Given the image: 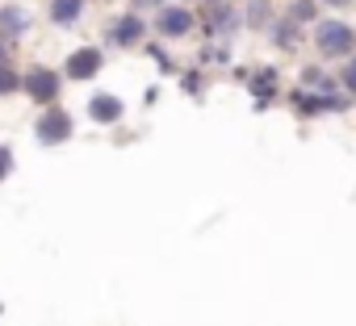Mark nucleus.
Returning <instances> with one entry per match:
<instances>
[{"label":"nucleus","instance_id":"nucleus-1","mask_svg":"<svg viewBox=\"0 0 356 326\" xmlns=\"http://www.w3.org/2000/svg\"><path fill=\"white\" fill-rule=\"evenodd\" d=\"M63 71L59 67H47V63H30V67H22V96L26 101H34L38 109H47V105H59L63 101Z\"/></svg>","mask_w":356,"mask_h":326},{"label":"nucleus","instance_id":"nucleus-2","mask_svg":"<svg viewBox=\"0 0 356 326\" xmlns=\"http://www.w3.org/2000/svg\"><path fill=\"white\" fill-rule=\"evenodd\" d=\"M34 138H38V146H63V142L76 138V117L63 109V101L38 109V117H34Z\"/></svg>","mask_w":356,"mask_h":326},{"label":"nucleus","instance_id":"nucleus-3","mask_svg":"<svg viewBox=\"0 0 356 326\" xmlns=\"http://www.w3.org/2000/svg\"><path fill=\"white\" fill-rule=\"evenodd\" d=\"M314 42H318V51H323V59H352V51H356V30L348 26V22H314Z\"/></svg>","mask_w":356,"mask_h":326},{"label":"nucleus","instance_id":"nucleus-4","mask_svg":"<svg viewBox=\"0 0 356 326\" xmlns=\"http://www.w3.org/2000/svg\"><path fill=\"white\" fill-rule=\"evenodd\" d=\"M147 30H151V26H147V17L126 9V13H118V17L109 22L105 42H109V46H118V51H130V46H143V42H147Z\"/></svg>","mask_w":356,"mask_h":326},{"label":"nucleus","instance_id":"nucleus-5","mask_svg":"<svg viewBox=\"0 0 356 326\" xmlns=\"http://www.w3.org/2000/svg\"><path fill=\"white\" fill-rule=\"evenodd\" d=\"M151 30H155L159 38L176 42V38H189V34L197 30V17H193V9H185V5H163V9H155Z\"/></svg>","mask_w":356,"mask_h":326},{"label":"nucleus","instance_id":"nucleus-6","mask_svg":"<svg viewBox=\"0 0 356 326\" xmlns=\"http://www.w3.org/2000/svg\"><path fill=\"white\" fill-rule=\"evenodd\" d=\"M101 67H105V51L101 46H76L67 59H63V80H76V84H84V80H97L101 76Z\"/></svg>","mask_w":356,"mask_h":326},{"label":"nucleus","instance_id":"nucleus-7","mask_svg":"<svg viewBox=\"0 0 356 326\" xmlns=\"http://www.w3.org/2000/svg\"><path fill=\"white\" fill-rule=\"evenodd\" d=\"M30 30H34V17H30V9H26V5H17V0L0 5V38H5L9 46H13V42H22Z\"/></svg>","mask_w":356,"mask_h":326},{"label":"nucleus","instance_id":"nucleus-8","mask_svg":"<svg viewBox=\"0 0 356 326\" xmlns=\"http://www.w3.org/2000/svg\"><path fill=\"white\" fill-rule=\"evenodd\" d=\"M122 117H126L122 96H113V92H92V96H88V121H97V126H118Z\"/></svg>","mask_w":356,"mask_h":326},{"label":"nucleus","instance_id":"nucleus-9","mask_svg":"<svg viewBox=\"0 0 356 326\" xmlns=\"http://www.w3.org/2000/svg\"><path fill=\"white\" fill-rule=\"evenodd\" d=\"M235 26H243V17L235 13V5L218 0V5L210 9V17H206V34H210V38H231V34H235Z\"/></svg>","mask_w":356,"mask_h":326},{"label":"nucleus","instance_id":"nucleus-10","mask_svg":"<svg viewBox=\"0 0 356 326\" xmlns=\"http://www.w3.org/2000/svg\"><path fill=\"white\" fill-rule=\"evenodd\" d=\"M88 9V0H47V22L59 30H72Z\"/></svg>","mask_w":356,"mask_h":326},{"label":"nucleus","instance_id":"nucleus-11","mask_svg":"<svg viewBox=\"0 0 356 326\" xmlns=\"http://www.w3.org/2000/svg\"><path fill=\"white\" fill-rule=\"evenodd\" d=\"M273 42H277L281 51H293V46L302 42V30H298L293 22H277V26H273Z\"/></svg>","mask_w":356,"mask_h":326},{"label":"nucleus","instance_id":"nucleus-12","mask_svg":"<svg viewBox=\"0 0 356 326\" xmlns=\"http://www.w3.org/2000/svg\"><path fill=\"white\" fill-rule=\"evenodd\" d=\"M17 92H22V67L5 63L0 67V96H17Z\"/></svg>","mask_w":356,"mask_h":326},{"label":"nucleus","instance_id":"nucleus-13","mask_svg":"<svg viewBox=\"0 0 356 326\" xmlns=\"http://www.w3.org/2000/svg\"><path fill=\"white\" fill-rule=\"evenodd\" d=\"M289 22H293V26H298V22L314 26V22H318V5H314V0H293V5H289Z\"/></svg>","mask_w":356,"mask_h":326},{"label":"nucleus","instance_id":"nucleus-14","mask_svg":"<svg viewBox=\"0 0 356 326\" xmlns=\"http://www.w3.org/2000/svg\"><path fill=\"white\" fill-rule=\"evenodd\" d=\"M13 172H17V155H13V146H9V142H0V185H5Z\"/></svg>","mask_w":356,"mask_h":326},{"label":"nucleus","instance_id":"nucleus-15","mask_svg":"<svg viewBox=\"0 0 356 326\" xmlns=\"http://www.w3.org/2000/svg\"><path fill=\"white\" fill-rule=\"evenodd\" d=\"M268 17H273L268 0H252V9H248V26H252V30H260V26H264Z\"/></svg>","mask_w":356,"mask_h":326},{"label":"nucleus","instance_id":"nucleus-16","mask_svg":"<svg viewBox=\"0 0 356 326\" xmlns=\"http://www.w3.org/2000/svg\"><path fill=\"white\" fill-rule=\"evenodd\" d=\"M339 80H343V88H348V92L356 96V59H348V63H343V71H339Z\"/></svg>","mask_w":356,"mask_h":326},{"label":"nucleus","instance_id":"nucleus-17","mask_svg":"<svg viewBox=\"0 0 356 326\" xmlns=\"http://www.w3.org/2000/svg\"><path fill=\"white\" fill-rule=\"evenodd\" d=\"M168 0H130V13H143V9H163Z\"/></svg>","mask_w":356,"mask_h":326},{"label":"nucleus","instance_id":"nucleus-18","mask_svg":"<svg viewBox=\"0 0 356 326\" xmlns=\"http://www.w3.org/2000/svg\"><path fill=\"white\" fill-rule=\"evenodd\" d=\"M181 88H189V92H202V88H206V80H202V76H193V71H189V76H185V80H181Z\"/></svg>","mask_w":356,"mask_h":326},{"label":"nucleus","instance_id":"nucleus-19","mask_svg":"<svg viewBox=\"0 0 356 326\" xmlns=\"http://www.w3.org/2000/svg\"><path fill=\"white\" fill-rule=\"evenodd\" d=\"M5 63H13V46H9L5 38H0V67H5Z\"/></svg>","mask_w":356,"mask_h":326},{"label":"nucleus","instance_id":"nucleus-20","mask_svg":"<svg viewBox=\"0 0 356 326\" xmlns=\"http://www.w3.org/2000/svg\"><path fill=\"white\" fill-rule=\"evenodd\" d=\"M323 5H339L343 9V5H352V0H323Z\"/></svg>","mask_w":356,"mask_h":326}]
</instances>
